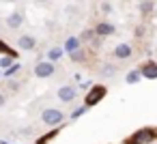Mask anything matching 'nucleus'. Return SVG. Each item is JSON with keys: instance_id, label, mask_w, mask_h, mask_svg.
I'll return each instance as SVG.
<instances>
[{"instance_id": "obj_16", "label": "nucleus", "mask_w": 157, "mask_h": 144, "mask_svg": "<svg viewBox=\"0 0 157 144\" xmlns=\"http://www.w3.org/2000/svg\"><path fill=\"white\" fill-rule=\"evenodd\" d=\"M63 52H65V50H60V47H52V50L48 52V60H50V63H54V60H60Z\"/></svg>"}, {"instance_id": "obj_8", "label": "nucleus", "mask_w": 157, "mask_h": 144, "mask_svg": "<svg viewBox=\"0 0 157 144\" xmlns=\"http://www.w3.org/2000/svg\"><path fill=\"white\" fill-rule=\"evenodd\" d=\"M114 32H116V26H112L110 22H101V24H97V26H95V35H97V37H101V39L112 37Z\"/></svg>"}, {"instance_id": "obj_15", "label": "nucleus", "mask_w": 157, "mask_h": 144, "mask_svg": "<svg viewBox=\"0 0 157 144\" xmlns=\"http://www.w3.org/2000/svg\"><path fill=\"white\" fill-rule=\"evenodd\" d=\"M142 80V73H140V69H131L129 73H127V78H125V82L127 84H138Z\"/></svg>"}, {"instance_id": "obj_4", "label": "nucleus", "mask_w": 157, "mask_h": 144, "mask_svg": "<svg viewBox=\"0 0 157 144\" xmlns=\"http://www.w3.org/2000/svg\"><path fill=\"white\" fill-rule=\"evenodd\" d=\"M54 73H56V67H54V63H50V60H39V63L35 65V75L41 78V80L52 78Z\"/></svg>"}, {"instance_id": "obj_30", "label": "nucleus", "mask_w": 157, "mask_h": 144, "mask_svg": "<svg viewBox=\"0 0 157 144\" xmlns=\"http://www.w3.org/2000/svg\"><path fill=\"white\" fill-rule=\"evenodd\" d=\"M0 78H2V71H0Z\"/></svg>"}, {"instance_id": "obj_1", "label": "nucleus", "mask_w": 157, "mask_h": 144, "mask_svg": "<svg viewBox=\"0 0 157 144\" xmlns=\"http://www.w3.org/2000/svg\"><path fill=\"white\" fill-rule=\"evenodd\" d=\"M157 140V127H142L125 138L123 144H153Z\"/></svg>"}, {"instance_id": "obj_7", "label": "nucleus", "mask_w": 157, "mask_h": 144, "mask_svg": "<svg viewBox=\"0 0 157 144\" xmlns=\"http://www.w3.org/2000/svg\"><path fill=\"white\" fill-rule=\"evenodd\" d=\"M56 95H58V99H60L63 103H71V101L75 99V95H78V88H75V86H60Z\"/></svg>"}, {"instance_id": "obj_6", "label": "nucleus", "mask_w": 157, "mask_h": 144, "mask_svg": "<svg viewBox=\"0 0 157 144\" xmlns=\"http://www.w3.org/2000/svg\"><path fill=\"white\" fill-rule=\"evenodd\" d=\"M140 73L144 80H157V63L155 60H146L140 67Z\"/></svg>"}, {"instance_id": "obj_10", "label": "nucleus", "mask_w": 157, "mask_h": 144, "mask_svg": "<svg viewBox=\"0 0 157 144\" xmlns=\"http://www.w3.org/2000/svg\"><path fill=\"white\" fill-rule=\"evenodd\" d=\"M22 24H24V15H22L20 11H13V13L7 17V28H11V30H17Z\"/></svg>"}, {"instance_id": "obj_22", "label": "nucleus", "mask_w": 157, "mask_h": 144, "mask_svg": "<svg viewBox=\"0 0 157 144\" xmlns=\"http://www.w3.org/2000/svg\"><path fill=\"white\" fill-rule=\"evenodd\" d=\"M114 71H116V67L114 65H103V78H108V75H114Z\"/></svg>"}, {"instance_id": "obj_17", "label": "nucleus", "mask_w": 157, "mask_h": 144, "mask_svg": "<svg viewBox=\"0 0 157 144\" xmlns=\"http://www.w3.org/2000/svg\"><path fill=\"white\" fill-rule=\"evenodd\" d=\"M86 58V54H84V50L80 47V50H75V52H71L69 54V60H73V63H82Z\"/></svg>"}, {"instance_id": "obj_24", "label": "nucleus", "mask_w": 157, "mask_h": 144, "mask_svg": "<svg viewBox=\"0 0 157 144\" xmlns=\"http://www.w3.org/2000/svg\"><path fill=\"white\" fill-rule=\"evenodd\" d=\"M90 86H93V84H90V82H88V80H86V82H84V80H82V82H80V88H82V90H88V88H90Z\"/></svg>"}, {"instance_id": "obj_26", "label": "nucleus", "mask_w": 157, "mask_h": 144, "mask_svg": "<svg viewBox=\"0 0 157 144\" xmlns=\"http://www.w3.org/2000/svg\"><path fill=\"white\" fill-rule=\"evenodd\" d=\"M9 88H11V90H17L20 84H17V82H9Z\"/></svg>"}, {"instance_id": "obj_14", "label": "nucleus", "mask_w": 157, "mask_h": 144, "mask_svg": "<svg viewBox=\"0 0 157 144\" xmlns=\"http://www.w3.org/2000/svg\"><path fill=\"white\" fill-rule=\"evenodd\" d=\"M20 71H22V65L15 60V63H13L9 69H5V71H2V78H13V75H17Z\"/></svg>"}, {"instance_id": "obj_18", "label": "nucleus", "mask_w": 157, "mask_h": 144, "mask_svg": "<svg viewBox=\"0 0 157 144\" xmlns=\"http://www.w3.org/2000/svg\"><path fill=\"white\" fill-rule=\"evenodd\" d=\"M86 110H88L86 105H80V108H75V110H73V112L69 114V120H75V118H80V116H84V114H86Z\"/></svg>"}, {"instance_id": "obj_25", "label": "nucleus", "mask_w": 157, "mask_h": 144, "mask_svg": "<svg viewBox=\"0 0 157 144\" xmlns=\"http://www.w3.org/2000/svg\"><path fill=\"white\" fill-rule=\"evenodd\" d=\"M90 43H93V47H99V45H101V37H95Z\"/></svg>"}, {"instance_id": "obj_27", "label": "nucleus", "mask_w": 157, "mask_h": 144, "mask_svg": "<svg viewBox=\"0 0 157 144\" xmlns=\"http://www.w3.org/2000/svg\"><path fill=\"white\" fill-rule=\"evenodd\" d=\"M5 101H7V97H5L2 93H0V108H2V105H5Z\"/></svg>"}, {"instance_id": "obj_29", "label": "nucleus", "mask_w": 157, "mask_h": 144, "mask_svg": "<svg viewBox=\"0 0 157 144\" xmlns=\"http://www.w3.org/2000/svg\"><path fill=\"white\" fill-rule=\"evenodd\" d=\"M37 2H48V0H37Z\"/></svg>"}, {"instance_id": "obj_3", "label": "nucleus", "mask_w": 157, "mask_h": 144, "mask_svg": "<svg viewBox=\"0 0 157 144\" xmlns=\"http://www.w3.org/2000/svg\"><path fill=\"white\" fill-rule=\"evenodd\" d=\"M41 120L50 127H56V125H63L65 123V112L58 110V108H45L41 112Z\"/></svg>"}, {"instance_id": "obj_13", "label": "nucleus", "mask_w": 157, "mask_h": 144, "mask_svg": "<svg viewBox=\"0 0 157 144\" xmlns=\"http://www.w3.org/2000/svg\"><path fill=\"white\" fill-rule=\"evenodd\" d=\"M0 54H2V56H11V58H17V50H13L5 39H0Z\"/></svg>"}, {"instance_id": "obj_2", "label": "nucleus", "mask_w": 157, "mask_h": 144, "mask_svg": "<svg viewBox=\"0 0 157 144\" xmlns=\"http://www.w3.org/2000/svg\"><path fill=\"white\" fill-rule=\"evenodd\" d=\"M105 95H108V88L103 84H93L86 90V95H84V105L86 108H95V105H99L105 99Z\"/></svg>"}, {"instance_id": "obj_28", "label": "nucleus", "mask_w": 157, "mask_h": 144, "mask_svg": "<svg viewBox=\"0 0 157 144\" xmlns=\"http://www.w3.org/2000/svg\"><path fill=\"white\" fill-rule=\"evenodd\" d=\"M5 2H17V0H5Z\"/></svg>"}, {"instance_id": "obj_5", "label": "nucleus", "mask_w": 157, "mask_h": 144, "mask_svg": "<svg viewBox=\"0 0 157 144\" xmlns=\"http://www.w3.org/2000/svg\"><path fill=\"white\" fill-rule=\"evenodd\" d=\"M37 47V39L33 37V35H22V37H17V50H22V52H33Z\"/></svg>"}, {"instance_id": "obj_9", "label": "nucleus", "mask_w": 157, "mask_h": 144, "mask_svg": "<svg viewBox=\"0 0 157 144\" xmlns=\"http://www.w3.org/2000/svg\"><path fill=\"white\" fill-rule=\"evenodd\" d=\"M131 54H133V50H131L129 43H118V45L114 47V56H116L118 60H127V58H131Z\"/></svg>"}, {"instance_id": "obj_11", "label": "nucleus", "mask_w": 157, "mask_h": 144, "mask_svg": "<svg viewBox=\"0 0 157 144\" xmlns=\"http://www.w3.org/2000/svg\"><path fill=\"white\" fill-rule=\"evenodd\" d=\"M82 47V41H80V37H69L67 41H65V52L67 54H71V52H75V50H80Z\"/></svg>"}, {"instance_id": "obj_21", "label": "nucleus", "mask_w": 157, "mask_h": 144, "mask_svg": "<svg viewBox=\"0 0 157 144\" xmlns=\"http://www.w3.org/2000/svg\"><path fill=\"white\" fill-rule=\"evenodd\" d=\"M151 11H153V2H151V0H142V2H140V13L146 15Z\"/></svg>"}, {"instance_id": "obj_20", "label": "nucleus", "mask_w": 157, "mask_h": 144, "mask_svg": "<svg viewBox=\"0 0 157 144\" xmlns=\"http://www.w3.org/2000/svg\"><path fill=\"white\" fill-rule=\"evenodd\" d=\"M97 35H95V30H90V28H86V30H82V35H80V41H93Z\"/></svg>"}, {"instance_id": "obj_12", "label": "nucleus", "mask_w": 157, "mask_h": 144, "mask_svg": "<svg viewBox=\"0 0 157 144\" xmlns=\"http://www.w3.org/2000/svg\"><path fill=\"white\" fill-rule=\"evenodd\" d=\"M58 133H60V129H50V131H45L41 138H37V142H35V144H48V142H52Z\"/></svg>"}, {"instance_id": "obj_19", "label": "nucleus", "mask_w": 157, "mask_h": 144, "mask_svg": "<svg viewBox=\"0 0 157 144\" xmlns=\"http://www.w3.org/2000/svg\"><path fill=\"white\" fill-rule=\"evenodd\" d=\"M13 63H15V58H11V56H0V71L9 69Z\"/></svg>"}, {"instance_id": "obj_23", "label": "nucleus", "mask_w": 157, "mask_h": 144, "mask_svg": "<svg viewBox=\"0 0 157 144\" xmlns=\"http://www.w3.org/2000/svg\"><path fill=\"white\" fill-rule=\"evenodd\" d=\"M101 11H103V13H110V11H112V5H110V2H101Z\"/></svg>"}]
</instances>
